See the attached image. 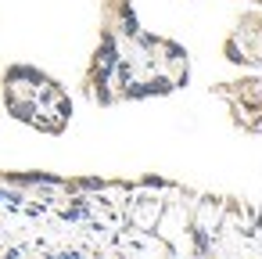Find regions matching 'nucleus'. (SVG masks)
I'll use <instances>...</instances> for the list:
<instances>
[{"label":"nucleus","instance_id":"f257e3e1","mask_svg":"<svg viewBox=\"0 0 262 259\" xmlns=\"http://www.w3.org/2000/svg\"><path fill=\"white\" fill-rule=\"evenodd\" d=\"M190 79V58L180 44L140 29L129 0H104L101 44L83 76V94L97 105L162 97Z\"/></svg>","mask_w":262,"mask_h":259},{"label":"nucleus","instance_id":"f03ea898","mask_svg":"<svg viewBox=\"0 0 262 259\" xmlns=\"http://www.w3.org/2000/svg\"><path fill=\"white\" fill-rule=\"evenodd\" d=\"M4 108L11 119L47 137L65 133L72 123V97L65 87L33 65H11L4 72Z\"/></svg>","mask_w":262,"mask_h":259},{"label":"nucleus","instance_id":"7ed1b4c3","mask_svg":"<svg viewBox=\"0 0 262 259\" xmlns=\"http://www.w3.org/2000/svg\"><path fill=\"white\" fill-rule=\"evenodd\" d=\"M212 94L226 101L237 130L262 133V76H244V79H233V83H219V87H212Z\"/></svg>","mask_w":262,"mask_h":259},{"label":"nucleus","instance_id":"20e7f679","mask_svg":"<svg viewBox=\"0 0 262 259\" xmlns=\"http://www.w3.org/2000/svg\"><path fill=\"white\" fill-rule=\"evenodd\" d=\"M223 54H226V62L244 65V69L262 65V15L258 11H248L237 18V26L223 40Z\"/></svg>","mask_w":262,"mask_h":259},{"label":"nucleus","instance_id":"39448f33","mask_svg":"<svg viewBox=\"0 0 262 259\" xmlns=\"http://www.w3.org/2000/svg\"><path fill=\"white\" fill-rule=\"evenodd\" d=\"M251 4H262V0H251Z\"/></svg>","mask_w":262,"mask_h":259}]
</instances>
